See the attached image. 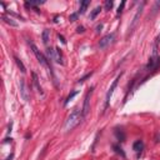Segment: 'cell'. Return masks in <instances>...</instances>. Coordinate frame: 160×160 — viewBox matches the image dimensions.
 <instances>
[{
    "label": "cell",
    "instance_id": "obj_20",
    "mask_svg": "<svg viewBox=\"0 0 160 160\" xmlns=\"http://www.w3.org/2000/svg\"><path fill=\"white\" fill-rule=\"evenodd\" d=\"M46 56H48V60L50 59H54V49H52V48H48L46 49Z\"/></svg>",
    "mask_w": 160,
    "mask_h": 160
},
{
    "label": "cell",
    "instance_id": "obj_18",
    "mask_svg": "<svg viewBox=\"0 0 160 160\" xmlns=\"http://www.w3.org/2000/svg\"><path fill=\"white\" fill-rule=\"evenodd\" d=\"M49 36H50V30L45 29L43 31V43L44 44H48L49 43Z\"/></svg>",
    "mask_w": 160,
    "mask_h": 160
},
{
    "label": "cell",
    "instance_id": "obj_8",
    "mask_svg": "<svg viewBox=\"0 0 160 160\" xmlns=\"http://www.w3.org/2000/svg\"><path fill=\"white\" fill-rule=\"evenodd\" d=\"M160 65V56H151L149 59V63L146 64V70H156Z\"/></svg>",
    "mask_w": 160,
    "mask_h": 160
},
{
    "label": "cell",
    "instance_id": "obj_19",
    "mask_svg": "<svg viewBox=\"0 0 160 160\" xmlns=\"http://www.w3.org/2000/svg\"><path fill=\"white\" fill-rule=\"evenodd\" d=\"M76 94H78V91H76V90L71 91V93H70L69 95H68V98H66V99H65V103H64V105H68V104H69V101H70V100H73V98L75 96Z\"/></svg>",
    "mask_w": 160,
    "mask_h": 160
},
{
    "label": "cell",
    "instance_id": "obj_14",
    "mask_svg": "<svg viewBox=\"0 0 160 160\" xmlns=\"http://www.w3.org/2000/svg\"><path fill=\"white\" fill-rule=\"evenodd\" d=\"M14 60H15V63H16V65H18V68L20 69V71H21L23 74H25V73H26V69H25V66H24L23 61L20 60L18 56H14Z\"/></svg>",
    "mask_w": 160,
    "mask_h": 160
},
{
    "label": "cell",
    "instance_id": "obj_6",
    "mask_svg": "<svg viewBox=\"0 0 160 160\" xmlns=\"http://www.w3.org/2000/svg\"><path fill=\"white\" fill-rule=\"evenodd\" d=\"M114 39H115V34L114 33L108 34V35L103 36V38L100 39V42H99V48L100 49H105V48L109 46L111 43L114 42Z\"/></svg>",
    "mask_w": 160,
    "mask_h": 160
},
{
    "label": "cell",
    "instance_id": "obj_15",
    "mask_svg": "<svg viewBox=\"0 0 160 160\" xmlns=\"http://www.w3.org/2000/svg\"><path fill=\"white\" fill-rule=\"evenodd\" d=\"M89 4H90L89 0H85V1L81 3V4H80V9H79V11H78V13H79V15L80 14H84L85 10H86V8L89 6Z\"/></svg>",
    "mask_w": 160,
    "mask_h": 160
},
{
    "label": "cell",
    "instance_id": "obj_11",
    "mask_svg": "<svg viewBox=\"0 0 160 160\" xmlns=\"http://www.w3.org/2000/svg\"><path fill=\"white\" fill-rule=\"evenodd\" d=\"M133 149H134V151L138 153V156H139V154H140L141 150L144 149V143L141 140H137L134 143V145H133Z\"/></svg>",
    "mask_w": 160,
    "mask_h": 160
},
{
    "label": "cell",
    "instance_id": "obj_21",
    "mask_svg": "<svg viewBox=\"0 0 160 160\" xmlns=\"http://www.w3.org/2000/svg\"><path fill=\"white\" fill-rule=\"evenodd\" d=\"M113 0H106V1H105V4H104V9L106 10V11H109V10H110L111 8H113Z\"/></svg>",
    "mask_w": 160,
    "mask_h": 160
},
{
    "label": "cell",
    "instance_id": "obj_17",
    "mask_svg": "<svg viewBox=\"0 0 160 160\" xmlns=\"http://www.w3.org/2000/svg\"><path fill=\"white\" fill-rule=\"evenodd\" d=\"M100 11H101V6H96L95 9H93V10H91V13H90V19L94 20L95 18H96V15L99 14Z\"/></svg>",
    "mask_w": 160,
    "mask_h": 160
},
{
    "label": "cell",
    "instance_id": "obj_22",
    "mask_svg": "<svg viewBox=\"0 0 160 160\" xmlns=\"http://www.w3.org/2000/svg\"><path fill=\"white\" fill-rule=\"evenodd\" d=\"M91 75H93V71H91V73H88V74H86V75H84L83 78H80V79H79V80H78V83H79V84H81V83H84V81H85V80H86V79H88V78H90Z\"/></svg>",
    "mask_w": 160,
    "mask_h": 160
},
{
    "label": "cell",
    "instance_id": "obj_2",
    "mask_svg": "<svg viewBox=\"0 0 160 160\" xmlns=\"http://www.w3.org/2000/svg\"><path fill=\"white\" fill-rule=\"evenodd\" d=\"M30 48H31V50H33L34 55H35V58L38 59L39 63L42 64L43 66H45V68H48V69H50V70H52V68H50V64H49V60H48L44 56V54H43V53H40V50H39L35 45H34L33 43H30Z\"/></svg>",
    "mask_w": 160,
    "mask_h": 160
},
{
    "label": "cell",
    "instance_id": "obj_1",
    "mask_svg": "<svg viewBox=\"0 0 160 160\" xmlns=\"http://www.w3.org/2000/svg\"><path fill=\"white\" fill-rule=\"evenodd\" d=\"M83 118H84L83 111L79 110V109H74V110L69 114V116H68L66 121H65V130L70 131V130H73L74 128H76L81 123Z\"/></svg>",
    "mask_w": 160,
    "mask_h": 160
},
{
    "label": "cell",
    "instance_id": "obj_5",
    "mask_svg": "<svg viewBox=\"0 0 160 160\" xmlns=\"http://www.w3.org/2000/svg\"><path fill=\"white\" fill-rule=\"evenodd\" d=\"M93 90H94V88H90L89 90H88V93L85 94V98H84V105H83V116L85 118L88 115V113H89V110H90V96H91V94H93Z\"/></svg>",
    "mask_w": 160,
    "mask_h": 160
},
{
    "label": "cell",
    "instance_id": "obj_4",
    "mask_svg": "<svg viewBox=\"0 0 160 160\" xmlns=\"http://www.w3.org/2000/svg\"><path fill=\"white\" fill-rule=\"evenodd\" d=\"M19 88H20V95H21V98L26 101V103H29L30 101V90H29L28 85H26V83H25V80L24 79H20Z\"/></svg>",
    "mask_w": 160,
    "mask_h": 160
},
{
    "label": "cell",
    "instance_id": "obj_7",
    "mask_svg": "<svg viewBox=\"0 0 160 160\" xmlns=\"http://www.w3.org/2000/svg\"><path fill=\"white\" fill-rule=\"evenodd\" d=\"M144 5H145V1H143L141 4H140V6L138 8V11H137V14L134 15V19H133V21H131V25L129 26V33H131V31H133V29L135 28V25L138 24L139 18H140L141 14H143V9H144Z\"/></svg>",
    "mask_w": 160,
    "mask_h": 160
},
{
    "label": "cell",
    "instance_id": "obj_27",
    "mask_svg": "<svg viewBox=\"0 0 160 160\" xmlns=\"http://www.w3.org/2000/svg\"><path fill=\"white\" fill-rule=\"evenodd\" d=\"M58 38L61 40V43H63V44H66V40H65V38H64L63 35H60V34H59V35H58Z\"/></svg>",
    "mask_w": 160,
    "mask_h": 160
},
{
    "label": "cell",
    "instance_id": "obj_9",
    "mask_svg": "<svg viewBox=\"0 0 160 160\" xmlns=\"http://www.w3.org/2000/svg\"><path fill=\"white\" fill-rule=\"evenodd\" d=\"M53 60H55L58 64H61V65L64 64V58H63V54H61L59 48H54V59Z\"/></svg>",
    "mask_w": 160,
    "mask_h": 160
},
{
    "label": "cell",
    "instance_id": "obj_3",
    "mask_svg": "<svg viewBox=\"0 0 160 160\" xmlns=\"http://www.w3.org/2000/svg\"><path fill=\"white\" fill-rule=\"evenodd\" d=\"M123 74L124 73H120L119 75L115 78V80L113 81V84H111V86L109 88V90H108V93H106V96H105V105H104V111L108 109L109 106V104H110V98H111V95H113L114 93V90H115V88L118 86V83H119V80H120V78L123 76Z\"/></svg>",
    "mask_w": 160,
    "mask_h": 160
},
{
    "label": "cell",
    "instance_id": "obj_25",
    "mask_svg": "<svg viewBox=\"0 0 160 160\" xmlns=\"http://www.w3.org/2000/svg\"><path fill=\"white\" fill-rule=\"evenodd\" d=\"M124 6H125V1H121L120 6L118 8V14H121V11H123V9H124Z\"/></svg>",
    "mask_w": 160,
    "mask_h": 160
},
{
    "label": "cell",
    "instance_id": "obj_12",
    "mask_svg": "<svg viewBox=\"0 0 160 160\" xmlns=\"http://www.w3.org/2000/svg\"><path fill=\"white\" fill-rule=\"evenodd\" d=\"M115 137H116V139H118V140L119 141H125V138H127V137H125V133L124 131H123V130H120V129H115Z\"/></svg>",
    "mask_w": 160,
    "mask_h": 160
},
{
    "label": "cell",
    "instance_id": "obj_10",
    "mask_svg": "<svg viewBox=\"0 0 160 160\" xmlns=\"http://www.w3.org/2000/svg\"><path fill=\"white\" fill-rule=\"evenodd\" d=\"M33 84H34V86H35L36 91L43 95L44 91L42 89V85H40V83H39V78H38V75H36V73H33Z\"/></svg>",
    "mask_w": 160,
    "mask_h": 160
},
{
    "label": "cell",
    "instance_id": "obj_23",
    "mask_svg": "<svg viewBox=\"0 0 160 160\" xmlns=\"http://www.w3.org/2000/svg\"><path fill=\"white\" fill-rule=\"evenodd\" d=\"M78 16H79V13H74V14H71L69 16V20L70 21H75V20L78 19Z\"/></svg>",
    "mask_w": 160,
    "mask_h": 160
},
{
    "label": "cell",
    "instance_id": "obj_24",
    "mask_svg": "<svg viewBox=\"0 0 160 160\" xmlns=\"http://www.w3.org/2000/svg\"><path fill=\"white\" fill-rule=\"evenodd\" d=\"M104 28V25H103V24H98V25H96V28H95V33H96V34H99L100 31H101V29H103Z\"/></svg>",
    "mask_w": 160,
    "mask_h": 160
},
{
    "label": "cell",
    "instance_id": "obj_29",
    "mask_svg": "<svg viewBox=\"0 0 160 160\" xmlns=\"http://www.w3.org/2000/svg\"><path fill=\"white\" fill-rule=\"evenodd\" d=\"M13 158H14V154H10V156H8V159L6 160H11Z\"/></svg>",
    "mask_w": 160,
    "mask_h": 160
},
{
    "label": "cell",
    "instance_id": "obj_28",
    "mask_svg": "<svg viewBox=\"0 0 160 160\" xmlns=\"http://www.w3.org/2000/svg\"><path fill=\"white\" fill-rule=\"evenodd\" d=\"M11 140H13V139H11V138H6V139H5V140H4V143H9V141H11Z\"/></svg>",
    "mask_w": 160,
    "mask_h": 160
},
{
    "label": "cell",
    "instance_id": "obj_16",
    "mask_svg": "<svg viewBox=\"0 0 160 160\" xmlns=\"http://www.w3.org/2000/svg\"><path fill=\"white\" fill-rule=\"evenodd\" d=\"M113 149H114V150H115V153H116V154H119V155H120L121 156V158H127V155H125V153H124V150H123V149L120 148V146H119V145H116V144H114L113 145Z\"/></svg>",
    "mask_w": 160,
    "mask_h": 160
},
{
    "label": "cell",
    "instance_id": "obj_13",
    "mask_svg": "<svg viewBox=\"0 0 160 160\" xmlns=\"http://www.w3.org/2000/svg\"><path fill=\"white\" fill-rule=\"evenodd\" d=\"M0 18H1V20H3V21H4V23L9 24L10 26H18V23H16V21H14V20H13L11 18H8V16H6V15H4V14H3L1 16H0Z\"/></svg>",
    "mask_w": 160,
    "mask_h": 160
},
{
    "label": "cell",
    "instance_id": "obj_26",
    "mask_svg": "<svg viewBox=\"0 0 160 160\" xmlns=\"http://www.w3.org/2000/svg\"><path fill=\"white\" fill-rule=\"evenodd\" d=\"M84 31H85V28H84V26H78V29H76V33H78V34L84 33Z\"/></svg>",
    "mask_w": 160,
    "mask_h": 160
}]
</instances>
